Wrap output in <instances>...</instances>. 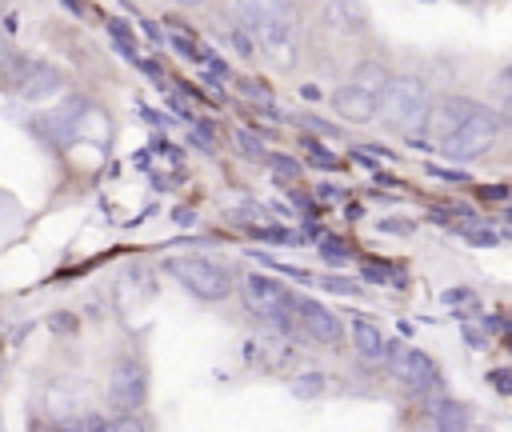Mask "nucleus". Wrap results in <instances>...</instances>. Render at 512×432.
Here are the masks:
<instances>
[{
	"label": "nucleus",
	"mask_w": 512,
	"mask_h": 432,
	"mask_svg": "<svg viewBox=\"0 0 512 432\" xmlns=\"http://www.w3.org/2000/svg\"><path fill=\"white\" fill-rule=\"evenodd\" d=\"M324 24H332L336 32H364L368 8H364V0H332L324 8Z\"/></svg>",
	"instance_id": "obj_14"
},
{
	"label": "nucleus",
	"mask_w": 512,
	"mask_h": 432,
	"mask_svg": "<svg viewBox=\"0 0 512 432\" xmlns=\"http://www.w3.org/2000/svg\"><path fill=\"white\" fill-rule=\"evenodd\" d=\"M232 140H236V152H240L248 164H268V156H272V152L264 148V140H260L252 128H236V136H232Z\"/></svg>",
	"instance_id": "obj_17"
},
{
	"label": "nucleus",
	"mask_w": 512,
	"mask_h": 432,
	"mask_svg": "<svg viewBox=\"0 0 512 432\" xmlns=\"http://www.w3.org/2000/svg\"><path fill=\"white\" fill-rule=\"evenodd\" d=\"M240 300L272 332H280V336H292L296 332V300L300 296H292L284 288V280H272V272H248V276H240Z\"/></svg>",
	"instance_id": "obj_1"
},
{
	"label": "nucleus",
	"mask_w": 512,
	"mask_h": 432,
	"mask_svg": "<svg viewBox=\"0 0 512 432\" xmlns=\"http://www.w3.org/2000/svg\"><path fill=\"white\" fill-rule=\"evenodd\" d=\"M476 104H480V100H472V96H456V92H448V96H436V100H432V108H428L424 132H428L436 144L452 140V136L464 128V120L472 116V108H476Z\"/></svg>",
	"instance_id": "obj_8"
},
{
	"label": "nucleus",
	"mask_w": 512,
	"mask_h": 432,
	"mask_svg": "<svg viewBox=\"0 0 512 432\" xmlns=\"http://www.w3.org/2000/svg\"><path fill=\"white\" fill-rule=\"evenodd\" d=\"M388 360H392V372H396V380H400V388H404V392H412V396H436V392L444 388L440 364H436L428 352H420V348H408V344L392 340Z\"/></svg>",
	"instance_id": "obj_5"
},
{
	"label": "nucleus",
	"mask_w": 512,
	"mask_h": 432,
	"mask_svg": "<svg viewBox=\"0 0 512 432\" xmlns=\"http://www.w3.org/2000/svg\"><path fill=\"white\" fill-rule=\"evenodd\" d=\"M440 300H444V304H472V308H476V292H472V288H448Z\"/></svg>",
	"instance_id": "obj_33"
},
{
	"label": "nucleus",
	"mask_w": 512,
	"mask_h": 432,
	"mask_svg": "<svg viewBox=\"0 0 512 432\" xmlns=\"http://www.w3.org/2000/svg\"><path fill=\"white\" fill-rule=\"evenodd\" d=\"M228 40H232V48H236L244 60H248V56H256V40H252V32H248V28H232V36H228Z\"/></svg>",
	"instance_id": "obj_28"
},
{
	"label": "nucleus",
	"mask_w": 512,
	"mask_h": 432,
	"mask_svg": "<svg viewBox=\"0 0 512 432\" xmlns=\"http://www.w3.org/2000/svg\"><path fill=\"white\" fill-rule=\"evenodd\" d=\"M176 4H188L192 8V4H204V0H176Z\"/></svg>",
	"instance_id": "obj_38"
},
{
	"label": "nucleus",
	"mask_w": 512,
	"mask_h": 432,
	"mask_svg": "<svg viewBox=\"0 0 512 432\" xmlns=\"http://www.w3.org/2000/svg\"><path fill=\"white\" fill-rule=\"evenodd\" d=\"M80 112H84V100H64L60 108L32 116V132L52 148H68L80 136Z\"/></svg>",
	"instance_id": "obj_9"
},
{
	"label": "nucleus",
	"mask_w": 512,
	"mask_h": 432,
	"mask_svg": "<svg viewBox=\"0 0 512 432\" xmlns=\"http://www.w3.org/2000/svg\"><path fill=\"white\" fill-rule=\"evenodd\" d=\"M168 44H172V52H180L184 60H196V64H200V48H196V40H188V36H180V32H168Z\"/></svg>",
	"instance_id": "obj_27"
},
{
	"label": "nucleus",
	"mask_w": 512,
	"mask_h": 432,
	"mask_svg": "<svg viewBox=\"0 0 512 432\" xmlns=\"http://www.w3.org/2000/svg\"><path fill=\"white\" fill-rule=\"evenodd\" d=\"M500 80H504V84H508V88H512V64H508V68H504V72H500Z\"/></svg>",
	"instance_id": "obj_37"
},
{
	"label": "nucleus",
	"mask_w": 512,
	"mask_h": 432,
	"mask_svg": "<svg viewBox=\"0 0 512 432\" xmlns=\"http://www.w3.org/2000/svg\"><path fill=\"white\" fill-rule=\"evenodd\" d=\"M268 168H272L280 180H296V176H300V164H296L292 156H280V152L268 156Z\"/></svg>",
	"instance_id": "obj_26"
},
{
	"label": "nucleus",
	"mask_w": 512,
	"mask_h": 432,
	"mask_svg": "<svg viewBox=\"0 0 512 432\" xmlns=\"http://www.w3.org/2000/svg\"><path fill=\"white\" fill-rule=\"evenodd\" d=\"M60 88H64V72H60L56 64L28 60V68H24V76L16 80L12 92H16L20 100H28V104H44V100H52Z\"/></svg>",
	"instance_id": "obj_10"
},
{
	"label": "nucleus",
	"mask_w": 512,
	"mask_h": 432,
	"mask_svg": "<svg viewBox=\"0 0 512 432\" xmlns=\"http://www.w3.org/2000/svg\"><path fill=\"white\" fill-rule=\"evenodd\" d=\"M240 92H244V96H252L256 104H264V108H272V88H264L260 80H240Z\"/></svg>",
	"instance_id": "obj_29"
},
{
	"label": "nucleus",
	"mask_w": 512,
	"mask_h": 432,
	"mask_svg": "<svg viewBox=\"0 0 512 432\" xmlns=\"http://www.w3.org/2000/svg\"><path fill=\"white\" fill-rule=\"evenodd\" d=\"M428 108H432V88H428V80L404 72V76H392V84H388V92H384L376 116H380V124L392 128V132H416V128H424Z\"/></svg>",
	"instance_id": "obj_2"
},
{
	"label": "nucleus",
	"mask_w": 512,
	"mask_h": 432,
	"mask_svg": "<svg viewBox=\"0 0 512 432\" xmlns=\"http://www.w3.org/2000/svg\"><path fill=\"white\" fill-rule=\"evenodd\" d=\"M428 416H432V432H468L472 428V408L452 396H436L428 404Z\"/></svg>",
	"instance_id": "obj_13"
},
{
	"label": "nucleus",
	"mask_w": 512,
	"mask_h": 432,
	"mask_svg": "<svg viewBox=\"0 0 512 432\" xmlns=\"http://www.w3.org/2000/svg\"><path fill=\"white\" fill-rule=\"evenodd\" d=\"M296 328H300L312 344H320V348H340V344H344V320H340L328 304H320V300H312V296H300V300H296Z\"/></svg>",
	"instance_id": "obj_7"
},
{
	"label": "nucleus",
	"mask_w": 512,
	"mask_h": 432,
	"mask_svg": "<svg viewBox=\"0 0 512 432\" xmlns=\"http://www.w3.org/2000/svg\"><path fill=\"white\" fill-rule=\"evenodd\" d=\"M424 172H428V176H436V180H452V184H472V176H468V172H460V168H440V164H424Z\"/></svg>",
	"instance_id": "obj_30"
},
{
	"label": "nucleus",
	"mask_w": 512,
	"mask_h": 432,
	"mask_svg": "<svg viewBox=\"0 0 512 432\" xmlns=\"http://www.w3.org/2000/svg\"><path fill=\"white\" fill-rule=\"evenodd\" d=\"M324 292H336V296H360V284H352L348 276H336V272H328V276H320L316 280Z\"/></svg>",
	"instance_id": "obj_23"
},
{
	"label": "nucleus",
	"mask_w": 512,
	"mask_h": 432,
	"mask_svg": "<svg viewBox=\"0 0 512 432\" xmlns=\"http://www.w3.org/2000/svg\"><path fill=\"white\" fill-rule=\"evenodd\" d=\"M256 260H260L268 272H280V276H292V280H304V284L316 280L312 272H304V268H296V264H284V260H272V256H256Z\"/></svg>",
	"instance_id": "obj_24"
},
{
	"label": "nucleus",
	"mask_w": 512,
	"mask_h": 432,
	"mask_svg": "<svg viewBox=\"0 0 512 432\" xmlns=\"http://www.w3.org/2000/svg\"><path fill=\"white\" fill-rule=\"evenodd\" d=\"M148 400V368L136 356H124L108 368V404L124 416H132Z\"/></svg>",
	"instance_id": "obj_6"
},
{
	"label": "nucleus",
	"mask_w": 512,
	"mask_h": 432,
	"mask_svg": "<svg viewBox=\"0 0 512 432\" xmlns=\"http://www.w3.org/2000/svg\"><path fill=\"white\" fill-rule=\"evenodd\" d=\"M324 388H328L324 372H300V376L292 380V396H300V400H312V396H320Z\"/></svg>",
	"instance_id": "obj_22"
},
{
	"label": "nucleus",
	"mask_w": 512,
	"mask_h": 432,
	"mask_svg": "<svg viewBox=\"0 0 512 432\" xmlns=\"http://www.w3.org/2000/svg\"><path fill=\"white\" fill-rule=\"evenodd\" d=\"M60 4H64V8H68V12H76V16H80V12H84V0H60Z\"/></svg>",
	"instance_id": "obj_35"
},
{
	"label": "nucleus",
	"mask_w": 512,
	"mask_h": 432,
	"mask_svg": "<svg viewBox=\"0 0 512 432\" xmlns=\"http://www.w3.org/2000/svg\"><path fill=\"white\" fill-rule=\"evenodd\" d=\"M348 84H356V88L368 92L372 100H384V92H388V84H392V72H388L380 60H360V64L352 68Z\"/></svg>",
	"instance_id": "obj_15"
},
{
	"label": "nucleus",
	"mask_w": 512,
	"mask_h": 432,
	"mask_svg": "<svg viewBox=\"0 0 512 432\" xmlns=\"http://www.w3.org/2000/svg\"><path fill=\"white\" fill-rule=\"evenodd\" d=\"M504 124H508V116H504L500 108H492V104H476L472 116L464 120V128H460L452 140L440 144V156L452 160V164H468V160L484 156V152L496 144V136L504 132Z\"/></svg>",
	"instance_id": "obj_3"
},
{
	"label": "nucleus",
	"mask_w": 512,
	"mask_h": 432,
	"mask_svg": "<svg viewBox=\"0 0 512 432\" xmlns=\"http://www.w3.org/2000/svg\"><path fill=\"white\" fill-rule=\"evenodd\" d=\"M488 384H492L500 396H512V372H508V368H492V372H488Z\"/></svg>",
	"instance_id": "obj_32"
},
{
	"label": "nucleus",
	"mask_w": 512,
	"mask_h": 432,
	"mask_svg": "<svg viewBox=\"0 0 512 432\" xmlns=\"http://www.w3.org/2000/svg\"><path fill=\"white\" fill-rule=\"evenodd\" d=\"M168 276H172L184 292H192L196 300H204V304H220V300H228L232 288H236L232 272H228L224 264L208 260V256H172V260H168Z\"/></svg>",
	"instance_id": "obj_4"
},
{
	"label": "nucleus",
	"mask_w": 512,
	"mask_h": 432,
	"mask_svg": "<svg viewBox=\"0 0 512 432\" xmlns=\"http://www.w3.org/2000/svg\"><path fill=\"white\" fill-rule=\"evenodd\" d=\"M300 144H304V156H308V164H316V168H324V172H336V168H340V156L324 152V144H320L312 132H308Z\"/></svg>",
	"instance_id": "obj_19"
},
{
	"label": "nucleus",
	"mask_w": 512,
	"mask_h": 432,
	"mask_svg": "<svg viewBox=\"0 0 512 432\" xmlns=\"http://www.w3.org/2000/svg\"><path fill=\"white\" fill-rule=\"evenodd\" d=\"M504 216H508V220H512V208H508V212H504Z\"/></svg>",
	"instance_id": "obj_39"
},
{
	"label": "nucleus",
	"mask_w": 512,
	"mask_h": 432,
	"mask_svg": "<svg viewBox=\"0 0 512 432\" xmlns=\"http://www.w3.org/2000/svg\"><path fill=\"white\" fill-rule=\"evenodd\" d=\"M92 432H144V424L136 416H120V420H108V424H96Z\"/></svg>",
	"instance_id": "obj_31"
},
{
	"label": "nucleus",
	"mask_w": 512,
	"mask_h": 432,
	"mask_svg": "<svg viewBox=\"0 0 512 432\" xmlns=\"http://www.w3.org/2000/svg\"><path fill=\"white\" fill-rule=\"evenodd\" d=\"M8 56H12V52H8V40H4V36H0V64H4V60H8Z\"/></svg>",
	"instance_id": "obj_36"
},
{
	"label": "nucleus",
	"mask_w": 512,
	"mask_h": 432,
	"mask_svg": "<svg viewBox=\"0 0 512 432\" xmlns=\"http://www.w3.org/2000/svg\"><path fill=\"white\" fill-rule=\"evenodd\" d=\"M456 232H460L464 244H472V248H496V244H500V232H496V228H484V224H476V220H472V224H460Z\"/></svg>",
	"instance_id": "obj_20"
},
{
	"label": "nucleus",
	"mask_w": 512,
	"mask_h": 432,
	"mask_svg": "<svg viewBox=\"0 0 512 432\" xmlns=\"http://www.w3.org/2000/svg\"><path fill=\"white\" fill-rule=\"evenodd\" d=\"M332 108H336V116H344V120H352V124H364V120H372V116L380 112V100H372V96L360 92L356 84H344V88L332 92Z\"/></svg>",
	"instance_id": "obj_12"
},
{
	"label": "nucleus",
	"mask_w": 512,
	"mask_h": 432,
	"mask_svg": "<svg viewBox=\"0 0 512 432\" xmlns=\"http://www.w3.org/2000/svg\"><path fill=\"white\" fill-rule=\"evenodd\" d=\"M464 340H468L472 348H488V332H484V328H472V324H468V328H464Z\"/></svg>",
	"instance_id": "obj_34"
},
{
	"label": "nucleus",
	"mask_w": 512,
	"mask_h": 432,
	"mask_svg": "<svg viewBox=\"0 0 512 432\" xmlns=\"http://www.w3.org/2000/svg\"><path fill=\"white\" fill-rule=\"evenodd\" d=\"M320 256H324V264H332V268L352 264V248H348V240H340V236H324V240H320Z\"/></svg>",
	"instance_id": "obj_21"
},
{
	"label": "nucleus",
	"mask_w": 512,
	"mask_h": 432,
	"mask_svg": "<svg viewBox=\"0 0 512 432\" xmlns=\"http://www.w3.org/2000/svg\"><path fill=\"white\" fill-rule=\"evenodd\" d=\"M376 232H388V236H412L416 232V220H408V216H384V220H376Z\"/></svg>",
	"instance_id": "obj_25"
},
{
	"label": "nucleus",
	"mask_w": 512,
	"mask_h": 432,
	"mask_svg": "<svg viewBox=\"0 0 512 432\" xmlns=\"http://www.w3.org/2000/svg\"><path fill=\"white\" fill-rule=\"evenodd\" d=\"M424 4H428V0H424Z\"/></svg>",
	"instance_id": "obj_41"
},
{
	"label": "nucleus",
	"mask_w": 512,
	"mask_h": 432,
	"mask_svg": "<svg viewBox=\"0 0 512 432\" xmlns=\"http://www.w3.org/2000/svg\"><path fill=\"white\" fill-rule=\"evenodd\" d=\"M104 28H108V40H112V44H116V48H120V56H128V60H132V64H136V60H140V56H136V40H132V32H128V24H124V20H116V16H112V20H108V24H104Z\"/></svg>",
	"instance_id": "obj_18"
},
{
	"label": "nucleus",
	"mask_w": 512,
	"mask_h": 432,
	"mask_svg": "<svg viewBox=\"0 0 512 432\" xmlns=\"http://www.w3.org/2000/svg\"><path fill=\"white\" fill-rule=\"evenodd\" d=\"M388 348H392V340L384 336V328L376 320H364V316L352 320V352L364 364H384L388 360Z\"/></svg>",
	"instance_id": "obj_11"
},
{
	"label": "nucleus",
	"mask_w": 512,
	"mask_h": 432,
	"mask_svg": "<svg viewBox=\"0 0 512 432\" xmlns=\"http://www.w3.org/2000/svg\"><path fill=\"white\" fill-rule=\"evenodd\" d=\"M360 276L368 284H404V272L396 264H388V260H376V256L360 260Z\"/></svg>",
	"instance_id": "obj_16"
},
{
	"label": "nucleus",
	"mask_w": 512,
	"mask_h": 432,
	"mask_svg": "<svg viewBox=\"0 0 512 432\" xmlns=\"http://www.w3.org/2000/svg\"><path fill=\"white\" fill-rule=\"evenodd\" d=\"M460 4H468V0H460Z\"/></svg>",
	"instance_id": "obj_40"
}]
</instances>
